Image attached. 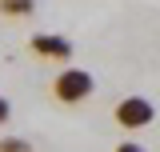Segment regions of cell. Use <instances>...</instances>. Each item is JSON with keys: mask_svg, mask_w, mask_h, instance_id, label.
I'll return each instance as SVG.
<instances>
[{"mask_svg": "<svg viewBox=\"0 0 160 152\" xmlns=\"http://www.w3.org/2000/svg\"><path fill=\"white\" fill-rule=\"evenodd\" d=\"M4 120H8V100L0 96V124H4Z\"/></svg>", "mask_w": 160, "mask_h": 152, "instance_id": "5b68a950", "label": "cell"}, {"mask_svg": "<svg viewBox=\"0 0 160 152\" xmlns=\"http://www.w3.org/2000/svg\"><path fill=\"white\" fill-rule=\"evenodd\" d=\"M52 96L64 100V104H80L84 96H92V76L84 68H68V72H60L52 80Z\"/></svg>", "mask_w": 160, "mask_h": 152, "instance_id": "6da1fadb", "label": "cell"}, {"mask_svg": "<svg viewBox=\"0 0 160 152\" xmlns=\"http://www.w3.org/2000/svg\"><path fill=\"white\" fill-rule=\"evenodd\" d=\"M120 152H144V148H136V144H120Z\"/></svg>", "mask_w": 160, "mask_h": 152, "instance_id": "8992f818", "label": "cell"}, {"mask_svg": "<svg viewBox=\"0 0 160 152\" xmlns=\"http://www.w3.org/2000/svg\"><path fill=\"white\" fill-rule=\"evenodd\" d=\"M152 100H144V96H128V100H120L116 104V124L120 128H144V124H152Z\"/></svg>", "mask_w": 160, "mask_h": 152, "instance_id": "7a4b0ae2", "label": "cell"}, {"mask_svg": "<svg viewBox=\"0 0 160 152\" xmlns=\"http://www.w3.org/2000/svg\"><path fill=\"white\" fill-rule=\"evenodd\" d=\"M0 152H28V144H24V140H4Z\"/></svg>", "mask_w": 160, "mask_h": 152, "instance_id": "277c9868", "label": "cell"}, {"mask_svg": "<svg viewBox=\"0 0 160 152\" xmlns=\"http://www.w3.org/2000/svg\"><path fill=\"white\" fill-rule=\"evenodd\" d=\"M32 48H36L40 56H60V60L72 52V44L64 36H32Z\"/></svg>", "mask_w": 160, "mask_h": 152, "instance_id": "3957f363", "label": "cell"}]
</instances>
